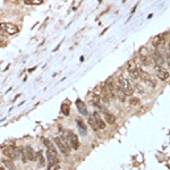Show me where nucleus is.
<instances>
[{
  "label": "nucleus",
  "mask_w": 170,
  "mask_h": 170,
  "mask_svg": "<svg viewBox=\"0 0 170 170\" xmlns=\"http://www.w3.org/2000/svg\"><path fill=\"white\" fill-rule=\"evenodd\" d=\"M67 143L69 144V146L74 150H77L79 148V142H78V137L75 133H73L72 131H66L65 132V137H64Z\"/></svg>",
  "instance_id": "1"
},
{
  "label": "nucleus",
  "mask_w": 170,
  "mask_h": 170,
  "mask_svg": "<svg viewBox=\"0 0 170 170\" xmlns=\"http://www.w3.org/2000/svg\"><path fill=\"white\" fill-rule=\"evenodd\" d=\"M117 84L123 89V91L125 92L126 95H132L134 93V89H133V86L131 85V83H129L128 79H126L124 77H118Z\"/></svg>",
  "instance_id": "2"
},
{
  "label": "nucleus",
  "mask_w": 170,
  "mask_h": 170,
  "mask_svg": "<svg viewBox=\"0 0 170 170\" xmlns=\"http://www.w3.org/2000/svg\"><path fill=\"white\" fill-rule=\"evenodd\" d=\"M0 31L5 32L8 35H14L18 33V27L13 23H1L0 24Z\"/></svg>",
  "instance_id": "3"
},
{
  "label": "nucleus",
  "mask_w": 170,
  "mask_h": 170,
  "mask_svg": "<svg viewBox=\"0 0 170 170\" xmlns=\"http://www.w3.org/2000/svg\"><path fill=\"white\" fill-rule=\"evenodd\" d=\"M55 143L62 154H65V155L69 154V144L67 143V141L64 137H55Z\"/></svg>",
  "instance_id": "4"
},
{
  "label": "nucleus",
  "mask_w": 170,
  "mask_h": 170,
  "mask_svg": "<svg viewBox=\"0 0 170 170\" xmlns=\"http://www.w3.org/2000/svg\"><path fill=\"white\" fill-rule=\"evenodd\" d=\"M140 73H141V79L143 81V83H145L148 86H150L152 89H154L156 86V81L151 74H149L144 70H141V69H140Z\"/></svg>",
  "instance_id": "5"
},
{
  "label": "nucleus",
  "mask_w": 170,
  "mask_h": 170,
  "mask_svg": "<svg viewBox=\"0 0 170 170\" xmlns=\"http://www.w3.org/2000/svg\"><path fill=\"white\" fill-rule=\"evenodd\" d=\"M20 152L22 151H18V149H17V148H15V146H13V145L7 146V148H5V149L2 150L3 155H5V156H7V158H8V159H10V160H14V159L18 158L19 154H20Z\"/></svg>",
  "instance_id": "6"
},
{
  "label": "nucleus",
  "mask_w": 170,
  "mask_h": 170,
  "mask_svg": "<svg viewBox=\"0 0 170 170\" xmlns=\"http://www.w3.org/2000/svg\"><path fill=\"white\" fill-rule=\"evenodd\" d=\"M165 43H166V34L165 33L163 34H158V35H155L154 38L152 39V45L155 47L156 49L161 48Z\"/></svg>",
  "instance_id": "7"
},
{
  "label": "nucleus",
  "mask_w": 170,
  "mask_h": 170,
  "mask_svg": "<svg viewBox=\"0 0 170 170\" xmlns=\"http://www.w3.org/2000/svg\"><path fill=\"white\" fill-rule=\"evenodd\" d=\"M104 86L108 89V92H109L110 98H111V99H116V98H117V94H116V84L113 83L112 78H109V79L106 82Z\"/></svg>",
  "instance_id": "8"
},
{
  "label": "nucleus",
  "mask_w": 170,
  "mask_h": 170,
  "mask_svg": "<svg viewBox=\"0 0 170 170\" xmlns=\"http://www.w3.org/2000/svg\"><path fill=\"white\" fill-rule=\"evenodd\" d=\"M155 74H156V77L159 79H161V81H166V79L169 78V73L163 70V68L161 66H159V65L155 66Z\"/></svg>",
  "instance_id": "9"
},
{
  "label": "nucleus",
  "mask_w": 170,
  "mask_h": 170,
  "mask_svg": "<svg viewBox=\"0 0 170 170\" xmlns=\"http://www.w3.org/2000/svg\"><path fill=\"white\" fill-rule=\"evenodd\" d=\"M22 152H23V154L26 156V159L28 161H35L37 160V154L34 153V151L32 150L31 146H25Z\"/></svg>",
  "instance_id": "10"
},
{
  "label": "nucleus",
  "mask_w": 170,
  "mask_h": 170,
  "mask_svg": "<svg viewBox=\"0 0 170 170\" xmlns=\"http://www.w3.org/2000/svg\"><path fill=\"white\" fill-rule=\"evenodd\" d=\"M76 106H77V109H78V111H79L81 114H83V116H87V114H89V112H87V108H86L85 103H84L82 100L77 99V100H76Z\"/></svg>",
  "instance_id": "11"
},
{
  "label": "nucleus",
  "mask_w": 170,
  "mask_h": 170,
  "mask_svg": "<svg viewBox=\"0 0 170 170\" xmlns=\"http://www.w3.org/2000/svg\"><path fill=\"white\" fill-rule=\"evenodd\" d=\"M152 60L155 62V65H159V66H162L163 62H165V59H163L162 55L160 52H158V51L152 54Z\"/></svg>",
  "instance_id": "12"
},
{
  "label": "nucleus",
  "mask_w": 170,
  "mask_h": 170,
  "mask_svg": "<svg viewBox=\"0 0 170 170\" xmlns=\"http://www.w3.org/2000/svg\"><path fill=\"white\" fill-rule=\"evenodd\" d=\"M116 94H117V98L121 101V102H125V100H126V94H125V92L123 91V89L116 83Z\"/></svg>",
  "instance_id": "13"
},
{
  "label": "nucleus",
  "mask_w": 170,
  "mask_h": 170,
  "mask_svg": "<svg viewBox=\"0 0 170 170\" xmlns=\"http://www.w3.org/2000/svg\"><path fill=\"white\" fill-rule=\"evenodd\" d=\"M93 117H94L95 119V123H96V125H98V127H99V129H104L106 128V123L101 119V117L99 116V113L98 112H94L92 114Z\"/></svg>",
  "instance_id": "14"
},
{
  "label": "nucleus",
  "mask_w": 170,
  "mask_h": 170,
  "mask_svg": "<svg viewBox=\"0 0 170 170\" xmlns=\"http://www.w3.org/2000/svg\"><path fill=\"white\" fill-rule=\"evenodd\" d=\"M43 141V143H44V145L48 148V151H50L51 153H54V154H57V151H56V148L54 146V144H52V142H50L49 140H47V138H43L42 140Z\"/></svg>",
  "instance_id": "15"
},
{
  "label": "nucleus",
  "mask_w": 170,
  "mask_h": 170,
  "mask_svg": "<svg viewBox=\"0 0 170 170\" xmlns=\"http://www.w3.org/2000/svg\"><path fill=\"white\" fill-rule=\"evenodd\" d=\"M104 117H106V120H107V123H108V124L113 125V124L116 123V117L113 116L112 113L106 112V113H104Z\"/></svg>",
  "instance_id": "16"
},
{
  "label": "nucleus",
  "mask_w": 170,
  "mask_h": 170,
  "mask_svg": "<svg viewBox=\"0 0 170 170\" xmlns=\"http://www.w3.org/2000/svg\"><path fill=\"white\" fill-rule=\"evenodd\" d=\"M77 127L79 129V133L82 135H85L86 134V125L82 121V120H77Z\"/></svg>",
  "instance_id": "17"
},
{
  "label": "nucleus",
  "mask_w": 170,
  "mask_h": 170,
  "mask_svg": "<svg viewBox=\"0 0 170 170\" xmlns=\"http://www.w3.org/2000/svg\"><path fill=\"white\" fill-rule=\"evenodd\" d=\"M128 74H129V76L132 77L133 79H138V78H141V73H140V68H138V67H137L136 69L132 70V72H129Z\"/></svg>",
  "instance_id": "18"
},
{
  "label": "nucleus",
  "mask_w": 170,
  "mask_h": 170,
  "mask_svg": "<svg viewBox=\"0 0 170 170\" xmlns=\"http://www.w3.org/2000/svg\"><path fill=\"white\" fill-rule=\"evenodd\" d=\"M137 67H136V64H135V61L134 60H129V61H127V64H126V69H127V72L129 73V72H132L134 69H136Z\"/></svg>",
  "instance_id": "19"
},
{
  "label": "nucleus",
  "mask_w": 170,
  "mask_h": 170,
  "mask_svg": "<svg viewBox=\"0 0 170 170\" xmlns=\"http://www.w3.org/2000/svg\"><path fill=\"white\" fill-rule=\"evenodd\" d=\"M89 124H90V126L92 127V129L93 131H98L99 129V127H98V125H96V123H95V119H94V117L93 116H91L90 118H89Z\"/></svg>",
  "instance_id": "20"
},
{
  "label": "nucleus",
  "mask_w": 170,
  "mask_h": 170,
  "mask_svg": "<svg viewBox=\"0 0 170 170\" xmlns=\"http://www.w3.org/2000/svg\"><path fill=\"white\" fill-rule=\"evenodd\" d=\"M140 57H141V62L144 66H149L151 64V58H150V56H140Z\"/></svg>",
  "instance_id": "21"
},
{
  "label": "nucleus",
  "mask_w": 170,
  "mask_h": 170,
  "mask_svg": "<svg viewBox=\"0 0 170 170\" xmlns=\"http://www.w3.org/2000/svg\"><path fill=\"white\" fill-rule=\"evenodd\" d=\"M61 112L64 113L65 116H68L69 114V106L67 103H62L61 104Z\"/></svg>",
  "instance_id": "22"
},
{
  "label": "nucleus",
  "mask_w": 170,
  "mask_h": 170,
  "mask_svg": "<svg viewBox=\"0 0 170 170\" xmlns=\"http://www.w3.org/2000/svg\"><path fill=\"white\" fill-rule=\"evenodd\" d=\"M25 5H41L43 3V0H24Z\"/></svg>",
  "instance_id": "23"
},
{
  "label": "nucleus",
  "mask_w": 170,
  "mask_h": 170,
  "mask_svg": "<svg viewBox=\"0 0 170 170\" xmlns=\"http://www.w3.org/2000/svg\"><path fill=\"white\" fill-rule=\"evenodd\" d=\"M2 163H3V165H6V166H7V168H9V169H14V168H15L14 163H13L10 160H3V161H2Z\"/></svg>",
  "instance_id": "24"
},
{
  "label": "nucleus",
  "mask_w": 170,
  "mask_h": 170,
  "mask_svg": "<svg viewBox=\"0 0 170 170\" xmlns=\"http://www.w3.org/2000/svg\"><path fill=\"white\" fill-rule=\"evenodd\" d=\"M140 56H149V51L145 47H142L140 49Z\"/></svg>",
  "instance_id": "25"
},
{
  "label": "nucleus",
  "mask_w": 170,
  "mask_h": 170,
  "mask_svg": "<svg viewBox=\"0 0 170 170\" xmlns=\"http://www.w3.org/2000/svg\"><path fill=\"white\" fill-rule=\"evenodd\" d=\"M38 156H39V160H40V166H44V159H43L41 152H38Z\"/></svg>",
  "instance_id": "26"
},
{
  "label": "nucleus",
  "mask_w": 170,
  "mask_h": 170,
  "mask_svg": "<svg viewBox=\"0 0 170 170\" xmlns=\"http://www.w3.org/2000/svg\"><path fill=\"white\" fill-rule=\"evenodd\" d=\"M137 103H138V100H137V99H132V100H131V104H137Z\"/></svg>",
  "instance_id": "27"
},
{
  "label": "nucleus",
  "mask_w": 170,
  "mask_h": 170,
  "mask_svg": "<svg viewBox=\"0 0 170 170\" xmlns=\"http://www.w3.org/2000/svg\"><path fill=\"white\" fill-rule=\"evenodd\" d=\"M167 62H168V66L170 67V55H168V57H167Z\"/></svg>",
  "instance_id": "28"
},
{
  "label": "nucleus",
  "mask_w": 170,
  "mask_h": 170,
  "mask_svg": "<svg viewBox=\"0 0 170 170\" xmlns=\"http://www.w3.org/2000/svg\"><path fill=\"white\" fill-rule=\"evenodd\" d=\"M0 42H1V41H0Z\"/></svg>",
  "instance_id": "29"
}]
</instances>
